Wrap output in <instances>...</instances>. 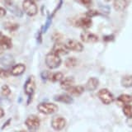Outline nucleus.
<instances>
[{
  "label": "nucleus",
  "instance_id": "nucleus-31",
  "mask_svg": "<svg viewBox=\"0 0 132 132\" xmlns=\"http://www.w3.org/2000/svg\"><path fill=\"white\" fill-rule=\"evenodd\" d=\"M62 35L60 34V33H58V32H55V33H54L53 36H52V38L54 40H60L62 39Z\"/></svg>",
  "mask_w": 132,
  "mask_h": 132
},
{
  "label": "nucleus",
  "instance_id": "nucleus-11",
  "mask_svg": "<svg viewBox=\"0 0 132 132\" xmlns=\"http://www.w3.org/2000/svg\"><path fill=\"white\" fill-rule=\"evenodd\" d=\"M12 46V43L9 37L0 33V49H2L3 51H6V50L11 49Z\"/></svg>",
  "mask_w": 132,
  "mask_h": 132
},
{
  "label": "nucleus",
  "instance_id": "nucleus-2",
  "mask_svg": "<svg viewBox=\"0 0 132 132\" xmlns=\"http://www.w3.org/2000/svg\"><path fill=\"white\" fill-rule=\"evenodd\" d=\"M22 9L29 16L36 15L38 12V7L34 0H24L22 3Z\"/></svg>",
  "mask_w": 132,
  "mask_h": 132
},
{
  "label": "nucleus",
  "instance_id": "nucleus-15",
  "mask_svg": "<svg viewBox=\"0 0 132 132\" xmlns=\"http://www.w3.org/2000/svg\"><path fill=\"white\" fill-rule=\"evenodd\" d=\"M75 25L78 27H81V28H89L91 26H92V20L90 19V18H80L78 19Z\"/></svg>",
  "mask_w": 132,
  "mask_h": 132
},
{
  "label": "nucleus",
  "instance_id": "nucleus-22",
  "mask_svg": "<svg viewBox=\"0 0 132 132\" xmlns=\"http://www.w3.org/2000/svg\"><path fill=\"white\" fill-rule=\"evenodd\" d=\"M117 101L119 102L122 103V104H124V105L128 104V103L132 102V97L130 96V95H127V94H122L120 97H118Z\"/></svg>",
  "mask_w": 132,
  "mask_h": 132
},
{
  "label": "nucleus",
  "instance_id": "nucleus-24",
  "mask_svg": "<svg viewBox=\"0 0 132 132\" xmlns=\"http://www.w3.org/2000/svg\"><path fill=\"white\" fill-rule=\"evenodd\" d=\"M78 64V60L76 58H73V57H70V58H68L67 60H65V66L69 69H71V68H73L75 67Z\"/></svg>",
  "mask_w": 132,
  "mask_h": 132
},
{
  "label": "nucleus",
  "instance_id": "nucleus-4",
  "mask_svg": "<svg viewBox=\"0 0 132 132\" xmlns=\"http://www.w3.org/2000/svg\"><path fill=\"white\" fill-rule=\"evenodd\" d=\"M97 96L99 99L102 101V103H104L106 105H109L114 101V97L111 94V93L106 88H102L98 92Z\"/></svg>",
  "mask_w": 132,
  "mask_h": 132
},
{
  "label": "nucleus",
  "instance_id": "nucleus-16",
  "mask_svg": "<svg viewBox=\"0 0 132 132\" xmlns=\"http://www.w3.org/2000/svg\"><path fill=\"white\" fill-rule=\"evenodd\" d=\"M99 85V81L97 78H90L86 82L85 88L88 91H94L97 88Z\"/></svg>",
  "mask_w": 132,
  "mask_h": 132
},
{
  "label": "nucleus",
  "instance_id": "nucleus-5",
  "mask_svg": "<svg viewBox=\"0 0 132 132\" xmlns=\"http://www.w3.org/2000/svg\"><path fill=\"white\" fill-rule=\"evenodd\" d=\"M35 88H36L35 78H34V76L31 75L27 78L26 82H25V84H24V92L30 99L31 98L33 93H34Z\"/></svg>",
  "mask_w": 132,
  "mask_h": 132
},
{
  "label": "nucleus",
  "instance_id": "nucleus-1",
  "mask_svg": "<svg viewBox=\"0 0 132 132\" xmlns=\"http://www.w3.org/2000/svg\"><path fill=\"white\" fill-rule=\"evenodd\" d=\"M45 64L51 69H55L60 67L61 64V59L59 55L55 52H50L45 56Z\"/></svg>",
  "mask_w": 132,
  "mask_h": 132
},
{
  "label": "nucleus",
  "instance_id": "nucleus-35",
  "mask_svg": "<svg viewBox=\"0 0 132 132\" xmlns=\"http://www.w3.org/2000/svg\"><path fill=\"white\" fill-rule=\"evenodd\" d=\"M4 5H5L6 7L7 6H8V5H10V4H12V0H0Z\"/></svg>",
  "mask_w": 132,
  "mask_h": 132
},
{
  "label": "nucleus",
  "instance_id": "nucleus-6",
  "mask_svg": "<svg viewBox=\"0 0 132 132\" xmlns=\"http://www.w3.org/2000/svg\"><path fill=\"white\" fill-rule=\"evenodd\" d=\"M40 119L38 117H36L35 115H31L26 119L25 121V125L28 128L29 130H36L40 127Z\"/></svg>",
  "mask_w": 132,
  "mask_h": 132
},
{
  "label": "nucleus",
  "instance_id": "nucleus-3",
  "mask_svg": "<svg viewBox=\"0 0 132 132\" xmlns=\"http://www.w3.org/2000/svg\"><path fill=\"white\" fill-rule=\"evenodd\" d=\"M37 110L44 115H51L58 111V106L51 102H42L37 106Z\"/></svg>",
  "mask_w": 132,
  "mask_h": 132
},
{
  "label": "nucleus",
  "instance_id": "nucleus-36",
  "mask_svg": "<svg viewBox=\"0 0 132 132\" xmlns=\"http://www.w3.org/2000/svg\"><path fill=\"white\" fill-rule=\"evenodd\" d=\"M4 115H5V113H4L3 109L2 107H0V118H3L4 117Z\"/></svg>",
  "mask_w": 132,
  "mask_h": 132
},
{
  "label": "nucleus",
  "instance_id": "nucleus-23",
  "mask_svg": "<svg viewBox=\"0 0 132 132\" xmlns=\"http://www.w3.org/2000/svg\"><path fill=\"white\" fill-rule=\"evenodd\" d=\"M7 7L8 9H9V11L12 12L14 15L18 16H22V12L19 9L18 7H16V5H14L13 3H12V4H10V5L7 6Z\"/></svg>",
  "mask_w": 132,
  "mask_h": 132
},
{
  "label": "nucleus",
  "instance_id": "nucleus-30",
  "mask_svg": "<svg viewBox=\"0 0 132 132\" xmlns=\"http://www.w3.org/2000/svg\"><path fill=\"white\" fill-rule=\"evenodd\" d=\"M50 74H51V72L43 71L42 73H40V77H41V78H42V79H43L44 81H46V80H49Z\"/></svg>",
  "mask_w": 132,
  "mask_h": 132
},
{
  "label": "nucleus",
  "instance_id": "nucleus-12",
  "mask_svg": "<svg viewBox=\"0 0 132 132\" xmlns=\"http://www.w3.org/2000/svg\"><path fill=\"white\" fill-rule=\"evenodd\" d=\"M26 70V66L23 64H16L12 66L10 70V74L12 76H20L25 72Z\"/></svg>",
  "mask_w": 132,
  "mask_h": 132
},
{
  "label": "nucleus",
  "instance_id": "nucleus-38",
  "mask_svg": "<svg viewBox=\"0 0 132 132\" xmlns=\"http://www.w3.org/2000/svg\"><path fill=\"white\" fill-rule=\"evenodd\" d=\"M3 50L2 49H0V55H1V54H2V52H3Z\"/></svg>",
  "mask_w": 132,
  "mask_h": 132
},
{
  "label": "nucleus",
  "instance_id": "nucleus-37",
  "mask_svg": "<svg viewBox=\"0 0 132 132\" xmlns=\"http://www.w3.org/2000/svg\"><path fill=\"white\" fill-rule=\"evenodd\" d=\"M10 121H11V119H9V120H8V121H7L5 124H3V126L2 127V130H3V129H4V128H5L6 126H7V125H9V123H10Z\"/></svg>",
  "mask_w": 132,
  "mask_h": 132
},
{
  "label": "nucleus",
  "instance_id": "nucleus-32",
  "mask_svg": "<svg viewBox=\"0 0 132 132\" xmlns=\"http://www.w3.org/2000/svg\"><path fill=\"white\" fill-rule=\"evenodd\" d=\"M77 1L84 6H89L91 4V0H77Z\"/></svg>",
  "mask_w": 132,
  "mask_h": 132
},
{
  "label": "nucleus",
  "instance_id": "nucleus-8",
  "mask_svg": "<svg viewBox=\"0 0 132 132\" xmlns=\"http://www.w3.org/2000/svg\"><path fill=\"white\" fill-rule=\"evenodd\" d=\"M82 41L85 43H96L98 40V36L89 31H82L80 35Z\"/></svg>",
  "mask_w": 132,
  "mask_h": 132
},
{
  "label": "nucleus",
  "instance_id": "nucleus-34",
  "mask_svg": "<svg viewBox=\"0 0 132 132\" xmlns=\"http://www.w3.org/2000/svg\"><path fill=\"white\" fill-rule=\"evenodd\" d=\"M127 121H126V123L127 125L129 126L130 127H132V115H130V117H127Z\"/></svg>",
  "mask_w": 132,
  "mask_h": 132
},
{
  "label": "nucleus",
  "instance_id": "nucleus-28",
  "mask_svg": "<svg viewBox=\"0 0 132 132\" xmlns=\"http://www.w3.org/2000/svg\"><path fill=\"white\" fill-rule=\"evenodd\" d=\"M98 15H100V12L94 9H91L86 12V16H88V18H93V16H96Z\"/></svg>",
  "mask_w": 132,
  "mask_h": 132
},
{
  "label": "nucleus",
  "instance_id": "nucleus-33",
  "mask_svg": "<svg viewBox=\"0 0 132 132\" xmlns=\"http://www.w3.org/2000/svg\"><path fill=\"white\" fill-rule=\"evenodd\" d=\"M7 12H6V9L5 8H3V7H0V18H3L6 15Z\"/></svg>",
  "mask_w": 132,
  "mask_h": 132
},
{
  "label": "nucleus",
  "instance_id": "nucleus-7",
  "mask_svg": "<svg viewBox=\"0 0 132 132\" xmlns=\"http://www.w3.org/2000/svg\"><path fill=\"white\" fill-rule=\"evenodd\" d=\"M66 125V121L64 117H60V116H57L55 117L51 121V126L54 130H63L65 127Z\"/></svg>",
  "mask_w": 132,
  "mask_h": 132
},
{
  "label": "nucleus",
  "instance_id": "nucleus-21",
  "mask_svg": "<svg viewBox=\"0 0 132 132\" xmlns=\"http://www.w3.org/2000/svg\"><path fill=\"white\" fill-rule=\"evenodd\" d=\"M63 78H64V74L61 72L51 73L49 80H51V82H58V81H60Z\"/></svg>",
  "mask_w": 132,
  "mask_h": 132
},
{
  "label": "nucleus",
  "instance_id": "nucleus-17",
  "mask_svg": "<svg viewBox=\"0 0 132 132\" xmlns=\"http://www.w3.org/2000/svg\"><path fill=\"white\" fill-rule=\"evenodd\" d=\"M128 6L127 0H114L113 1V7L115 10L118 12L124 11Z\"/></svg>",
  "mask_w": 132,
  "mask_h": 132
},
{
  "label": "nucleus",
  "instance_id": "nucleus-20",
  "mask_svg": "<svg viewBox=\"0 0 132 132\" xmlns=\"http://www.w3.org/2000/svg\"><path fill=\"white\" fill-rule=\"evenodd\" d=\"M121 84L124 88H131L132 87V75H126L121 78Z\"/></svg>",
  "mask_w": 132,
  "mask_h": 132
},
{
  "label": "nucleus",
  "instance_id": "nucleus-18",
  "mask_svg": "<svg viewBox=\"0 0 132 132\" xmlns=\"http://www.w3.org/2000/svg\"><path fill=\"white\" fill-rule=\"evenodd\" d=\"M0 63L4 67H11L14 64V58L11 55H5L1 58Z\"/></svg>",
  "mask_w": 132,
  "mask_h": 132
},
{
  "label": "nucleus",
  "instance_id": "nucleus-14",
  "mask_svg": "<svg viewBox=\"0 0 132 132\" xmlns=\"http://www.w3.org/2000/svg\"><path fill=\"white\" fill-rule=\"evenodd\" d=\"M68 93L72 95V96L74 97H78L84 93V88L82 86H79V85H77V86H71L69 89H67Z\"/></svg>",
  "mask_w": 132,
  "mask_h": 132
},
{
  "label": "nucleus",
  "instance_id": "nucleus-25",
  "mask_svg": "<svg viewBox=\"0 0 132 132\" xmlns=\"http://www.w3.org/2000/svg\"><path fill=\"white\" fill-rule=\"evenodd\" d=\"M19 25L16 23H13V22H6L4 24V27H5L6 30L9 31H14L16 29H18Z\"/></svg>",
  "mask_w": 132,
  "mask_h": 132
},
{
  "label": "nucleus",
  "instance_id": "nucleus-13",
  "mask_svg": "<svg viewBox=\"0 0 132 132\" xmlns=\"http://www.w3.org/2000/svg\"><path fill=\"white\" fill-rule=\"evenodd\" d=\"M54 100L59 102H63L65 104H71L73 103V98L68 94H58L54 97Z\"/></svg>",
  "mask_w": 132,
  "mask_h": 132
},
{
  "label": "nucleus",
  "instance_id": "nucleus-10",
  "mask_svg": "<svg viewBox=\"0 0 132 132\" xmlns=\"http://www.w3.org/2000/svg\"><path fill=\"white\" fill-rule=\"evenodd\" d=\"M69 50L67 48L65 44H63V43H60V42H57L53 46V49H52V51L55 52V54L59 55H67L69 53Z\"/></svg>",
  "mask_w": 132,
  "mask_h": 132
},
{
  "label": "nucleus",
  "instance_id": "nucleus-19",
  "mask_svg": "<svg viewBox=\"0 0 132 132\" xmlns=\"http://www.w3.org/2000/svg\"><path fill=\"white\" fill-rule=\"evenodd\" d=\"M74 82V79L73 77H67V78H63L62 79L60 80V86L61 88L64 89V90H67L69 89L70 87L73 86Z\"/></svg>",
  "mask_w": 132,
  "mask_h": 132
},
{
  "label": "nucleus",
  "instance_id": "nucleus-9",
  "mask_svg": "<svg viewBox=\"0 0 132 132\" xmlns=\"http://www.w3.org/2000/svg\"><path fill=\"white\" fill-rule=\"evenodd\" d=\"M66 46L69 50L73 51H77V52H81L84 51V45L81 44V42L73 39H69L67 42H66Z\"/></svg>",
  "mask_w": 132,
  "mask_h": 132
},
{
  "label": "nucleus",
  "instance_id": "nucleus-27",
  "mask_svg": "<svg viewBox=\"0 0 132 132\" xmlns=\"http://www.w3.org/2000/svg\"><path fill=\"white\" fill-rule=\"evenodd\" d=\"M1 94L3 97H8L11 94V89L7 85H3L1 88Z\"/></svg>",
  "mask_w": 132,
  "mask_h": 132
},
{
  "label": "nucleus",
  "instance_id": "nucleus-29",
  "mask_svg": "<svg viewBox=\"0 0 132 132\" xmlns=\"http://www.w3.org/2000/svg\"><path fill=\"white\" fill-rule=\"evenodd\" d=\"M10 73H8V71L5 69H3L2 68H0V78H6L9 76Z\"/></svg>",
  "mask_w": 132,
  "mask_h": 132
},
{
  "label": "nucleus",
  "instance_id": "nucleus-26",
  "mask_svg": "<svg viewBox=\"0 0 132 132\" xmlns=\"http://www.w3.org/2000/svg\"><path fill=\"white\" fill-rule=\"evenodd\" d=\"M123 113L126 117H130V115H132V106L128 104H125L123 106Z\"/></svg>",
  "mask_w": 132,
  "mask_h": 132
}]
</instances>
